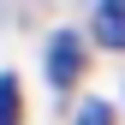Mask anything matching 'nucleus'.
I'll list each match as a JSON object with an SVG mask.
<instances>
[{
	"label": "nucleus",
	"mask_w": 125,
	"mask_h": 125,
	"mask_svg": "<svg viewBox=\"0 0 125 125\" xmlns=\"http://www.w3.org/2000/svg\"><path fill=\"white\" fill-rule=\"evenodd\" d=\"M77 72H83V42H77L72 30H60L48 42V77L66 89V83H77Z\"/></svg>",
	"instance_id": "nucleus-1"
},
{
	"label": "nucleus",
	"mask_w": 125,
	"mask_h": 125,
	"mask_svg": "<svg viewBox=\"0 0 125 125\" xmlns=\"http://www.w3.org/2000/svg\"><path fill=\"white\" fill-rule=\"evenodd\" d=\"M95 36L107 48H125V0H101L95 6Z\"/></svg>",
	"instance_id": "nucleus-2"
},
{
	"label": "nucleus",
	"mask_w": 125,
	"mask_h": 125,
	"mask_svg": "<svg viewBox=\"0 0 125 125\" xmlns=\"http://www.w3.org/2000/svg\"><path fill=\"white\" fill-rule=\"evenodd\" d=\"M0 125H18V77L0 72Z\"/></svg>",
	"instance_id": "nucleus-3"
},
{
	"label": "nucleus",
	"mask_w": 125,
	"mask_h": 125,
	"mask_svg": "<svg viewBox=\"0 0 125 125\" xmlns=\"http://www.w3.org/2000/svg\"><path fill=\"white\" fill-rule=\"evenodd\" d=\"M77 125H113V107H107V101H83Z\"/></svg>",
	"instance_id": "nucleus-4"
}]
</instances>
